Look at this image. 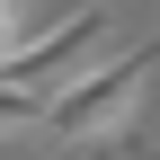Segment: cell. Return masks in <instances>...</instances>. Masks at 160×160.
<instances>
[{"label":"cell","mask_w":160,"mask_h":160,"mask_svg":"<svg viewBox=\"0 0 160 160\" xmlns=\"http://www.w3.org/2000/svg\"><path fill=\"white\" fill-rule=\"evenodd\" d=\"M160 71V36L151 45H133V53H107V62H89L71 80V89H53V107H45V133L53 142H116V133L133 125V107H142V80Z\"/></svg>","instance_id":"6da1fadb"},{"label":"cell","mask_w":160,"mask_h":160,"mask_svg":"<svg viewBox=\"0 0 160 160\" xmlns=\"http://www.w3.org/2000/svg\"><path fill=\"white\" fill-rule=\"evenodd\" d=\"M89 62H107V0H80L62 27L27 36V45L0 62V80H9V89H27V98H53V89H71Z\"/></svg>","instance_id":"7a4b0ae2"},{"label":"cell","mask_w":160,"mask_h":160,"mask_svg":"<svg viewBox=\"0 0 160 160\" xmlns=\"http://www.w3.org/2000/svg\"><path fill=\"white\" fill-rule=\"evenodd\" d=\"M45 107H53V98H27V89L0 80V133H36V125H45Z\"/></svg>","instance_id":"3957f363"},{"label":"cell","mask_w":160,"mask_h":160,"mask_svg":"<svg viewBox=\"0 0 160 160\" xmlns=\"http://www.w3.org/2000/svg\"><path fill=\"white\" fill-rule=\"evenodd\" d=\"M18 45H27V36H18V0H0V62H9Z\"/></svg>","instance_id":"277c9868"},{"label":"cell","mask_w":160,"mask_h":160,"mask_svg":"<svg viewBox=\"0 0 160 160\" xmlns=\"http://www.w3.org/2000/svg\"><path fill=\"white\" fill-rule=\"evenodd\" d=\"M0 160H45L36 142H18V133H0Z\"/></svg>","instance_id":"5b68a950"}]
</instances>
